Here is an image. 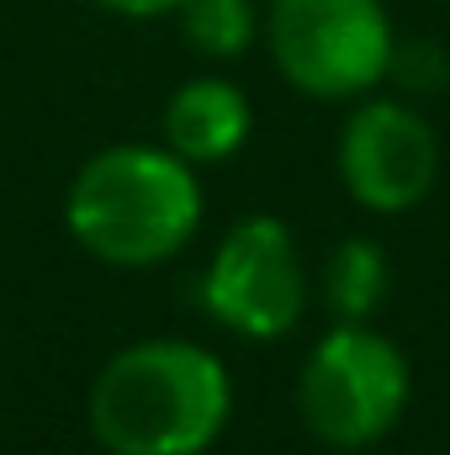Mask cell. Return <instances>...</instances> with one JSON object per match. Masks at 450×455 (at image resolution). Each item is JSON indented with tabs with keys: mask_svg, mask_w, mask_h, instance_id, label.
I'll use <instances>...</instances> for the list:
<instances>
[{
	"mask_svg": "<svg viewBox=\"0 0 450 455\" xmlns=\"http://www.w3.org/2000/svg\"><path fill=\"white\" fill-rule=\"evenodd\" d=\"M392 265L376 238H339L324 259V307L334 323H371L387 302Z\"/></svg>",
	"mask_w": 450,
	"mask_h": 455,
	"instance_id": "cell-8",
	"label": "cell"
},
{
	"mask_svg": "<svg viewBox=\"0 0 450 455\" xmlns=\"http://www.w3.org/2000/svg\"><path fill=\"white\" fill-rule=\"evenodd\" d=\"M265 48L292 91L355 101L387 80L398 37L382 0H270Z\"/></svg>",
	"mask_w": 450,
	"mask_h": 455,
	"instance_id": "cell-4",
	"label": "cell"
},
{
	"mask_svg": "<svg viewBox=\"0 0 450 455\" xmlns=\"http://www.w3.org/2000/svg\"><path fill=\"white\" fill-rule=\"evenodd\" d=\"M96 5H107V11L127 16V21H154V16H175L186 0H96Z\"/></svg>",
	"mask_w": 450,
	"mask_h": 455,
	"instance_id": "cell-11",
	"label": "cell"
},
{
	"mask_svg": "<svg viewBox=\"0 0 450 455\" xmlns=\"http://www.w3.org/2000/svg\"><path fill=\"white\" fill-rule=\"evenodd\" d=\"M165 148H175L186 164H223L233 159L249 132H254V112L249 96L223 80V75H197L186 85H175V96L165 101Z\"/></svg>",
	"mask_w": 450,
	"mask_h": 455,
	"instance_id": "cell-7",
	"label": "cell"
},
{
	"mask_svg": "<svg viewBox=\"0 0 450 455\" xmlns=\"http://www.w3.org/2000/svg\"><path fill=\"white\" fill-rule=\"evenodd\" d=\"M175 21H181L186 48L218 64L249 53L254 37H265V11H254V0H186Z\"/></svg>",
	"mask_w": 450,
	"mask_h": 455,
	"instance_id": "cell-9",
	"label": "cell"
},
{
	"mask_svg": "<svg viewBox=\"0 0 450 455\" xmlns=\"http://www.w3.org/2000/svg\"><path fill=\"white\" fill-rule=\"evenodd\" d=\"M202 307L238 339H281L308 313V259L276 212H249L228 223L207 270Z\"/></svg>",
	"mask_w": 450,
	"mask_h": 455,
	"instance_id": "cell-5",
	"label": "cell"
},
{
	"mask_svg": "<svg viewBox=\"0 0 450 455\" xmlns=\"http://www.w3.org/2000/svg\"><path fill=\"white\" fill-rule=\"evenodd\" d=\"M408 360L376 323H334L297 371L302 429L339 455L382 445L408 413Z\"/></svg>",
	"mask_w": 450,
	"mask_h": 455,
	"instance_id": "cell-3",
	"label": "cell"
},
{
	"mask_svg": "<svg viewBox=\"0 0 450 455\" xmlns=\"http://www.w3.org/2000/svg\"><path fill=\"white\" fill-rule=\"evenodd\" d=\"M202 207L197 164H186L175 148L112 143L69 180L64 228L91 259L112 270H149L197 238Z\"/></svg>",
	"mask_w": 450,
	"mask_h": 455,
	"instance_id": "cell-2",
	"label": "cell"
},
{
	"mask_svg": "<svg viewBox=\"0 0 450 455\" xmlns=\"http://www.w3.org/2000/svg\"><path fill=\"white\" fill-rule=\"evenodd\" d=\"M85 419L107 455H207L233 419V376L191 339H138L96 371Z\"/></svg>",
	"mask_w": 450,
	"mask_h": 455,
	"instance_id": "cell-1",
	"label": "cell"
},
{
	"mask_svg": "<svg viewBox=\"0 0 450 455\" xmlns=\"http://www.w3.org/2000/svg\"><path fill=\"white\" fill-rule=\"evenodd\" d=\"M387 75H398L408 85V96H430V91H440L450 80V59L440 43H398Z\"/></svg>",
	"mask_w": 450,
	"mask_h": 455,
	"instance_id": "cell-10",
	"label": "cell"
},
{
	"mask_svg": "<svg viewBox=\"0 0 450 455\" xmlns=\"http://www.w3.org/2000/svg\"><path fill=\"white\" fill-rule=\"evenodd\" d=\"M339 180L355 207L398 218L440 180V132L430 116L392 96H366L339 132Z\"/></svg>",
	"mask_w": 450,
	"mask_h": 455,
	"instance_id": "cell-6",
	"label": "cell"
}]
</instances>
